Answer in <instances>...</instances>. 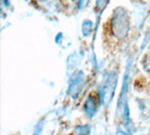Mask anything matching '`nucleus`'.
Segmentation results:
<instances>
[]
</instances>
